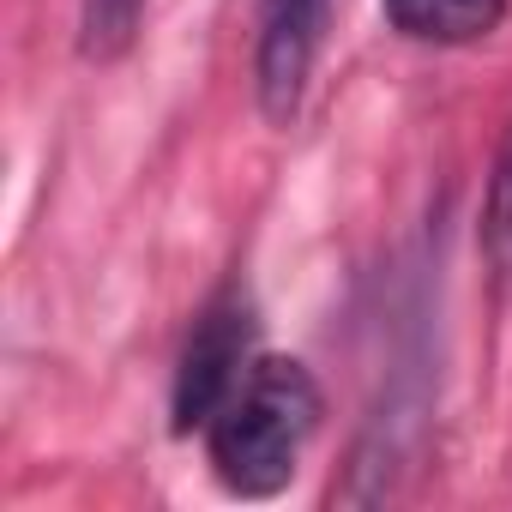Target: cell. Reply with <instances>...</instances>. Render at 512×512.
Instances as JSON below:
<instances>
[{"mask_svg": "<svg viewBox=\"0 0 512 512\" xmlns=\"http://www.w3.org/2000/svg\"><path fill=\"white\" fill-rule=\"evenodd\" d=\"M247 368H253V308H247L241 290H223L187 332V350H181V368H175V392H169L175 434L205 428L223 410V398L241 386Z\"/></svg>", "mask_w": 512, "mask_h": 512, "instance_id": "2", "label": "cell"}, {"mask_svg": "<svg viewBox=\"0 0 512 512\" xmlns=\"http://www.w3.org/2000/svg\"><path fill=\"white\" fill-rule=\"evenodd\" d=\"M332 0H266L260 7V55H253V85H260L266 121H296L320 37H326Z\"/></svg>", "mask_w": 512, "mask_h": 512, "instance_id": "3", "label": "cell"}, {"mask_svg": "<svg viewBox=\"0 0 512 512\" xmlns=\"http://www.w3.org/2000/svg\"><path fill=\"white\" fill-rule=\"evenodd\" d=\"M145 19V0H79V49L91 61H115Z\"/></svg>", "mask_w": 512, "mask_h": 512, "instance_id": "5", "label": "cell"}, {"mask_svg": "<svg viewBox=\"0 0 512 512\" xmlns=\"http://www.w3.org/2000/svg\"><path fill=\"white\" fill-rule=\"evenodd\" d=\"M386 25L410 43H434V49H458V43H482L500 31L506 0H380Z\"/></svg>", "mask_w": 512, "mask_h": 512, "instance_id": "4", "label": "cell"}, {"mask_svg": "<svg viewBox=\"0 0 512 512\" xmlns=\"http://www.w3.org/2000/svg\"><path fill=\"white\" fill-rule=\"evenodd\" d=\"M320 428V386L290 356H253L241 386L205 422L211 470L241 500H272L290 488L302 446Z\"/></svg>", "mask_w": 512, "mask_h": 512, "instance_id": "1", "label": "cell"}, {"mask_svg": "<svg viewBox=\"0 0 512 512\" xmlns=\"http://www.w3.org/2000/svg\"><path fill=\"white\" fill-rule=\"evenodd\" d=\"M482 247L494 272L512 278V127L500 139V157H494V175H488V205H482Z\"/></svg>", "mask_w": 512, "mask_h": 512, "instance_id": "6", "label": "cell"}]
</instances>
